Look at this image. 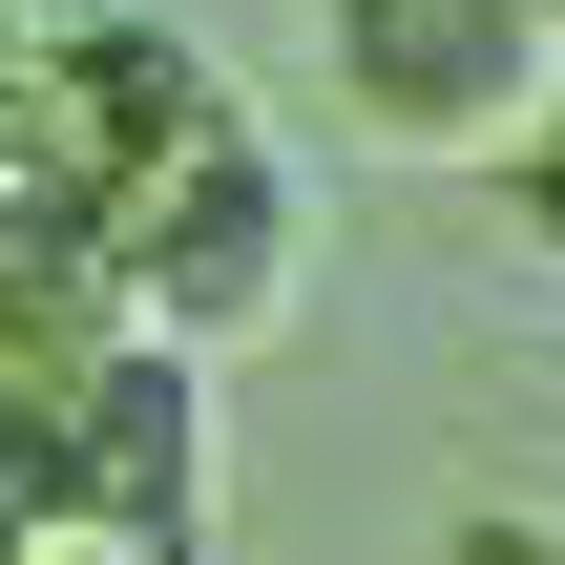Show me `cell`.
Returning <instances> with one entry per match:
<instances>
[{"mask_svg": "<svg viewBox=\"0 0 565 565\" xmlns=\"http://www.w3.org/2000/svg\"><path fill=\"white\" fill-rule=\"evenodd\" d=\"M84 294L126 315V335H168V356H231V335H273L294 315V168L210 105V126H168L105 210H84Z\"/></svg>", "mask_w": 565, "mask_h": 565, "instance_id": "cell-1", "label": "cell"}, {"mask_svg": "<svg viewBox=\"0 0 565 565\" xmlns=\"http://www.w3.org/2000/svg\"><path fill=\"white\" fill-rule=\"evenodd\" d=\"M315 63H335L356 147H398V168H503L524 105L565 84V21L545 0H315Z\"/></svg>", "mask_w": 565, "mask_h": 565, "instance_id": "cell-2", "label": "cell"}, {"mask_svg": "<svg viewBox=\"0 0 565 565\" xmlns=\"http://www.w3.org/2000/svg\"><path fill=\"white\" fill-rule=\"evenodd\" d=\"M503 231H524V252L565 273V84L524 105V147H503Z\"/></svg>", "mask_w": 565, "mask_h": 565, "instance_id": "cell-3", "label": "cell"}, {"mask_svg": "<svg viewBox=\"0 0 565 565\" xmlns=\"http://www.w3.org/2000/svg\"><path fill=\"white\" fill-rule=\"evenodd\" d=\"M440 565H565V524H524V503H482V524H461Z\"/></svg>", "mask_w": 565, "mask_h": 565, "instance_id": "cell-4", "label": "cell"}, {"mask_svg": "<svg viewBox=\"0 0 565 565\" xmlns=\"http://www.w3.org/2000/svg\"><path fill=\"white\" fill-rule=\"evenodd\" d=\"M21 565H189V545H126V524H42Z\"/></svg>", "mask_w": 565, "mask_h": 565, "instance_id": "cell-5", "label": "cell"}, {"mask_svg": "<svg viewBox=\"0 0 565 565\" xmlns=\"http://www.w3.org/2000/svg\"><path fill=\"white\" fill-rule=\"evenodd\" d=\"M545 21H565V0H545Z\"/></svg>", "mask_w": 565, "mask_h": 565, "instance_id": "cell-6", "label": "cell"}]
</instances>
